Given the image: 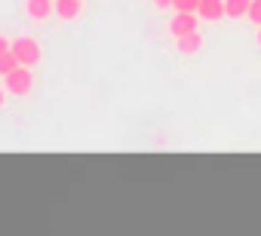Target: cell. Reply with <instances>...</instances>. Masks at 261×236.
<instances>
[{"label": "cell", "mask_w": 261, "mask_h": 236, "mask_svg": "<svg viewBox=\"0 0 261 236\" xmlns=\"http://www.w3.org/2000/svg\"><path fill=\"white\" fill-rule=\"evenodd\" d=\"M80 10H83V0H56V16H59L62 22L77 19Z\"/></svg>", "instance_id": "6"}, {"label": "cell", "mask_w": 261, "mask_h": 236, "mask_svg": "<svg viewBox=\"0 0 261 236\" xmlns=\"http://www.w3.org/2000/svg\"><path fill=\"white\" fill-rule=\"evenodd\" d=\"M197 16H200L203 22H218V19H224V0H200Z\"/></svg>", "instance_id": "5"}, {"label": "cell", "mask_w": 261, "mask_h": 236, "mask_svg": "<svg viewBox=\"0 0 261 236\" xmlns=\"http://www.w3.org/2000/svg\"><path fill=\"white\" fill-rule=\"evenodd\" d=\"M16 68H19V58H16V52H13V49L0 55V77H10Z\"/></svg>", "instance_id": "9"}, {"label": "cell", "mask_w": 261, "mask_h": 236, "mask_svg": "<svg viewBox=\"0 0 261 236\" xmlns=\"http://www.w3.org/2000/svg\"><path fill=\"white\" fill-rule=\"evenodd\" d=\"M31 86H34V74H31V68H25V65H19L10 77H4V89L13 92V95H28Z\"/></svg>", "instance_id": "2"}, {"label": "cell", "mask_w": 261, "mask_h": 236, "mask_svg": "<svg viewBox=\"0 0 261 236\" xmlns=\"http://www.w3.org/2000/svg\"><path fill=\"white\" fill-rule=\"evenodd\" d=\"M25 10H28V16L34 22H43V19H49L56 13V0H28Z\"/></svg>", "instance_id": "4"}, {"label": "cell", "mask_w": 261, "mask_h": 236, "mask_svg": "<svg viewBox=\"0 0 261 236\" xmlns=\"http://www.w3.org/2000/svg\"><path fill=\"white\" fill-rule=\"evenodd\" d=\"M255 40H258V46H261V28H258V37H255Z\"/></svg>", "instance_id": "15"}, {"label": "cell", "mask_w": 261, "mask_h": 236, "mask_svg": "<svg viewBox=\"0 0 261 236\" xmlns=\"http://www.w3.org/2000/svg\"><path fill=\"white\" fill-rule=\"evenodd\" d=\"M200 28V16L197 13H175L172 16V22H169V31H172V37L178 40V37H188V34H194Z\"/></svg>", "instance_id": "3"}, {"label": "cell", "mask_w": 261, "mask_h": 236, "mask_svg": "<svg viewBox=\"0 0 261 236\" xmlns=\"http://www.w3.org/2000/svg\"><path fill=\"white\" fill-rule=\"evenodd\" d=\"M175 43H178V52H181V55H197V52L203 49V34L194 31V34H188V37H178Z\"/></svg>", "instance_id": "7"}, {"label": "cell", "mask_w": 261, "mask_h": 236, "mask_svg": "<svg viewBox=\"0 0 261 236\" xmlns=\"http://www.w3.org/2000/svg\"><path fill=\"white\" fill-rule=\"evenodd\" d=\"M249 7H252V0H224V16L243 19V16H249Z\"/></svg>", "instance_id": "8"}, {"label": "cell", "mask_w": 261, "mask_h": 236, "mask_svg": "<svg viewBox=\"0 0 261 236\" xmlns=\"http://www.w3.org/2000/svg\"><path fill=\"white\" fill-rule=\"evenodd\" d=\"M172 10H175V13H197V10H200V0H175Z\"/></svg>", "instance_id": "10"}, {"label": "cell", "mask_w": 261, "mask_h": 236, "mask_svg": "<svg viewBox=\"0 0 261 236\" xmlns=\"http://www.w3.org/2000/svg\"><path fill=\"white\" fill-rule=\"evenodd\" d=\"M249 22L261 28V0H252V7H249Z\"/></svg>", "instance_id": "11"}, {"label": "cell", "mask_w": 261, "mask_h": 236, "mask_svg": "<svg viewBox=\"0 0 261 236\" xmlns=\"http://www.w3.org/2000/svg\"><path fill=\"white\" fill-rule=\"evenodd\" d=\"M4 98H7V89H0V107H4Z\"/></svg>", "instance_id": "14"}, {"label": "cell", "mask_w": 261, "mask_h": 236, "mask_svg": "<svg viewBox=\"0 0 261 236\" xmlns=\"http://www.w3.org/2000/svg\"><path fill=\"white\" fill-rule=\"evenodd\" d=\"M13 52H16V58H19V65H25V68H34V65H40V43L34 40V37H16L13 40Z\"/></svg>", "instance_id": "1"}, {"label": "cell", "mask_w": 261, "mask_h": 236, "mask_svg": "<svg viewBox=\"0 0 261 236\" xmlns=\"http://www.w3.org/2000/svg\"><path fill=\"white\" fill-rule=\"evenodd\" d=\"M172 4H175V0H154V7H157V10H169Z\"/></svg>", "instance_id": "13"}, {"label": "cell", "mask_w": 261, "mask_h": 236, "mask_svg": "<svg viewBox=\"0 0 261 236\" xmlns=\"http://www.w3.org/2000/svg\"><path fill=\"white\" fill-rule=\"evenodd\" d=\"M10 49H13V43H10L4 34H0V55H4V52H10Z\"/></svg>", "instance_id": "12"}]
</instances>
